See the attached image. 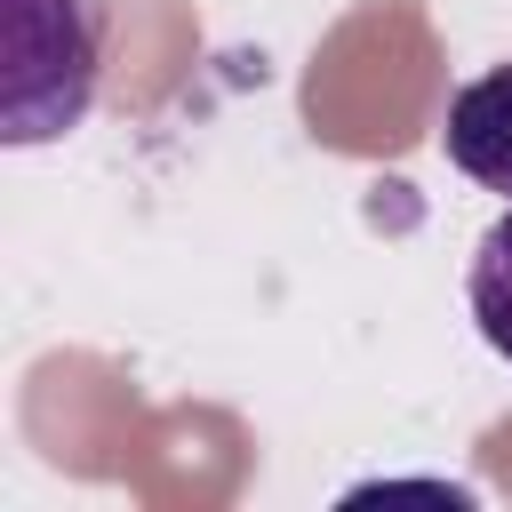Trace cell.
Instances as JSON below:
<instances>
[{
    "mask_svg": "<svg viewBox=\"0 0 512 512\" xmlns=\"http://www.w3.org/2000/svg\"><path fill=\"white\" fill-rule=\"evenodd\" d=\"M440 152L480 184V192H504L512 200V64L464 80L448 96V120H440Z\"/></svg>",
    "mask_w": 512,
    "mask_h": 512,
    "instance_id": "7a4b0ae2",
    "label": "cell"
},
{
    "mask_svg": "<svg viewBox=\"0 0 512 512\" xmlns=\"http://www.w3.org/2000/svg\"><path fill=\"white\" fill-rule=\"evenodd\" d=\"M104 64V0H8V72H0V136L48 144L80 128Z\"/></svg>",
    "mask_w": 512,
    "mask_h": 512,
    "instance_id": "6da1fadb",
    "label": "cell"
},
{
    "mask_svg": "<svg viewBox=\"0 0 512 512\" xmlns=\"http://www.w3.org/2000/svg\"><path fill=\"white\" fill-rule=\"evenodd\" d=\"M464 296H472V328L488 336V352L512 360V208L480 232L472 272H464Z\"/></svg>",
    "mask_w": 512,
    "mask_h": 512,
    "instance_id": "3957f363",
    "label": "cell"
}]
</instances>
